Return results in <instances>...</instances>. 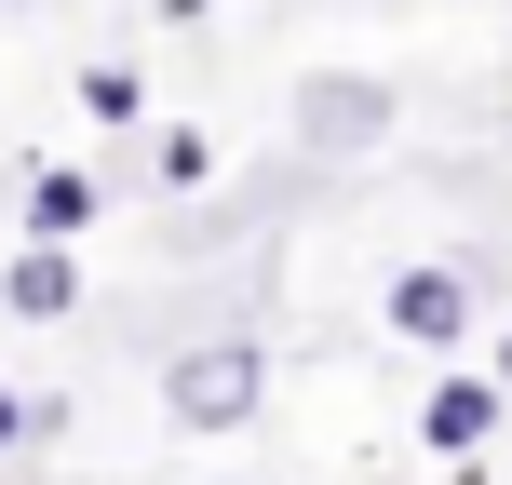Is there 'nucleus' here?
Instances as JSON below:
<instances>
[{
  "label": "nucleus",
  "instance_id": "obj_1",
  "mask_svg": "<svg viewBox=\"0 0 512 485\" xmlns=\"http://www.w3.org/2000/svg\"><path fill=\"white\" fill-rule=\"evenodd\" d=\"M270 405V351L230 324V337H189L176 364H162V418L176 432H243V418Z\"/></svg>",
  "mask_w": 512,
  "mask_h": 485
},
{
  "label": "nucleus",
  "instance_id": "obj_2",
  "mask_svg": "<svg viewBox=\"0 0 512 485\" xmlns=\"http://www.w3.org/2000/svg\"><path fill=\"white\" fill-rule=\"evenodd\" d=\"M378 324L405 337V351H472V324H486V283H472L459 256H405V270L378 283Z\"/></svg>",
  "mask_w": 512,
  "mask_h": 485
},
{
  "label": "nucleus",
  "instance_id": "obj_3",
  "mask_svg": "<svg viewBox=\"0 0 512 485\" xmlns=\"http://www.w3.org/2000/svg\"><path fill=\"white\" fill-rule=\"evenodd\" d=\"M391 122H405V95H391L378 68H310V81H297V135H310V149H337V162L378 149Z\"/></svg>",
  "mask_w": 512,
  "mask_h": 485
},
{
  "label": "nucleus",
  "instance_id": "obj_4",
  "mask_svg": "<svg viewBox=\"0 0 512 485\" xmlns=\"http://www.w3.org/2000/svg\"><path fill=\"white\" fill-rule=\"evenodd\" d=\"M418 445H432V459H486V445H499V378L445 364V378L418 391Z\"/></svg>",
  "mask_w": 512,
  "mask_h": 485
},
{
  "label": "nucleus",
  "instance_id": "obj_5",
  "mask_svg": "<svg viewBox=\"0 0 512 485\" xmlns=\"http://www.w3.org/2000/svg\"><path fill=\"white\" fill-rule=\"evenodd\" d=\"M0 310L14 324H68L81 310V243H14L0 256Z\"/></svg>",
  "mask_w": 512,
  "mask_h": 485
},
{
  "label": "nucleus",
  "instance_id": "obj_6",
  "mask_svg": "<svg viewBox=\"0 0 512 485\" xmlns=\"http://www.w3.org/2000/svg\"><path fill=\"white\" fill-rule=\"evenodd\" d=\"M95 203H108V189L81 176V162H27V243H81Z\"/></svg>",
  "mask_w": 512,
  "mask_h": 485
},
{
  "label": "nucleus",
  "instance_id": "obj_7",
  "mask_svg": "<svg viewBox=\"0 0 512 485\" xmlns=\"http://www.w3.org/2000/svg\"><path fill=\"white\" fill-rule=\"evenodd\" d=\"M81 122H95V135H135V122H149V81H135L122 54H95V68H81Z\"/></svg>",
  "mask_w": 512,
  "mask_h": 485
},
{
  "label": "nucleus",
  "instance_id": "obj_8",
  "mask_svg": "<svg viewBox=\"0 0 512 485\" xmlns=\"http://www.w3.org/2000/svg\"><path fill=\"white\" fill-rule=\"evenodd\" d=\"M149 176H162V189H203V176H216V135H189V122H176V135L149 149Z\"/></svg>",
  "mask_w": 512,
  "mask_h": 485
},
{
  "label": "nucleus",
  "instance_id": "obj_9",
  "mask_svg": "<svg viewBox=\"0 0 512 485\" xmlns=\"http://www.w3.org/2000/svg\"><path fill=\"white\" fill-rule=\"evenodd\" d=\"M27 432H41V405H27V391H0V459H14Z\"/></svg>",
  "mask_w": 512,
  "mask_h": 485
},
{
  "label": "nucleus",
  "instance_id": "obj_10",
  "mask_svg": "<svg viewBox=\"0 0 512 485\" xmlns=\"http://www.w3.org/2000/svg\"><path fill=\"white\" fill-rule=\"evenodd\" d=\"M203 14H216V0H162V27H203Z\"/></svg>",
  "mask_w": 512,
  "mask_h": 485
},
{
  "label": "nucleus",
  "instance_id": "obj_11",
  "mask_svg": "<svg viewBox=\"0 0 512 485\" xmlns=\"http://www.w3.org/2000/svg\"><path fill=\"white\" fill-rule=\"evenodd\" d=\"M0 14H14V0H0Z\"/></svg>",
  "mask_w": 512,
  "mask_h": 485
}]
</instances>
